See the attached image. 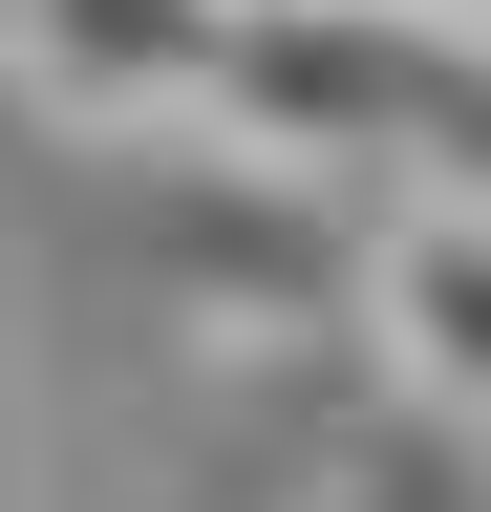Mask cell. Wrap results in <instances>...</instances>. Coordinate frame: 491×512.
Segmentation results:
<instances>
[{
    "instance_id": "1",
    "label": "cell",
    "mask_w": 491,
    "mask_h": 512,
    "mask_svg": "<svg viewBox=\"0 0 491 512\" xmlns=\"http://www.w3.org/2000/svg\"><path fill=\"white\" fill-rule=\"evenodd\" d=\"M342 320L427 427H491V171H385L342 235Z\"/></svg>"
},
{
    "instance_id": "2",
    "label": "cell",
    "mask_w": 491,
    "mask_h": 512,
    "mask_svg": "<svg viewBox=\"0 0 491 512\" xmlns=\"http://www.w3.org/2000/svg\"><path fill=\"white\" fill-rule=\"evenodd\" d=\"M235 0H0V86L43 128H107V150H193Z\"/></svg>"
},
{
    "instance_id": "3",
    "label": "cell",
    "mask_w": 491,
    "mask_h": 512,
    "mask_svg": "<svg viewBox=\"0 0 491 512\" xmlns=\"http://www.w3.org/2000/svg\"><path fill=\"white\" fill-rule=\"evenodd\" d=\"M171 278H193L214 320H342V235H363V192L321 171H257V150H171Z\"/></svg>"
},
{
    "instance_id": "4",
    "label": "cell",
    "mask_w": 491,
    "mask_h": 512,
    "mask_svg": "<svg viewBox=\"0 0 491 512\" xmlns=\"http://www.w3.org/2000/svg\"><path fill=\"white\" fill-rule=\"evenodd\" d=\"M385 22H406V43H491V0H385Z\"/></svg>"
}]
</instances>
